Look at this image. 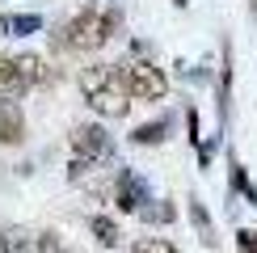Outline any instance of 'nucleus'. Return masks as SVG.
<instances>
[{"instance_id":"1","label":"nucleus","mask_w":257,"mask_h":253,"mask_svg":"<svg viewBox=\"0 0 257 253\" xmlns=\"http://www.w3.org/2000/svg\"><path fill=\"white\" fill-rule=\"evenodd\" d=\"M80 93H84V101H89L97 114H110V118H122L126 105H131L118 72L105 68V63H93V68L80 72Z\"/></svg>"},{"instance_id":"2","label":"nucleus","mask_w":257,"mask_h":253,"mask_svg":"<svg viewBox=\"0 0 257 253\" xmlns=\"http://www.w3.org/2000/svg\"><path fill=\"white\" fill-rule=\"evenodd\" d=\"M110 34H114V13L110 9H97V5L80 9V13L68 21V42L76 51H97V47H105Z\"/></svg>"},{"instance_id":"3","label":"nucleus","mask_w":257,"mask_h":253,"mask_svg":"<svg viewBox=\"0 0 257 253\" xmlns=\"http://www.w3.org/2000/svg\"><path fill=\"white\" fill-rule=\"evenodd\" d=\"M118 80H122L126 97H135V101H160L165 89H169L165 72H160L152 59H126L122 72H118Z\"/></svg>"},{"instance_id":"4","label":"nucleus","mask_w":257,"mask_h":253,"mask_svg":"<svg viewBox=\"0 0 257 253\" xmlns=\"http://www.w3.org/2000/svg\"><path fill=\"white\" fill-rule=\"evenodd\" d=\"M42 76V63L34 55H0V97L17 101L21 93H30V84Z\"/></svg>"},{"instance_id":"5","label":"nucleus","mask_w":257,"mask_h":253,"mask_svg":"<svg viewBox=\"0 0 257 253\" xmlns=\"http://www.w3.org/2000/svg\"><path fill=\"white\" fill-rule=\"evenodd\" d=\"M72 148H76L80 161H101L105 152H110V135L101 131V126H76V135H72Z\"/></svg>"},{"instance_id":"6","label":"nucleus","mask_w":257,"mask_h":253,"mask_svg":"<svg viewBox=\"0 0 257 253\" xmlns=\"http://www.w3.org/2000/svg\"><path fill=\"white\" fill-rule=\"evenodd\" d=\"M21 131H26L21 105H17V101H0V144H17Z\"/></svg>"},{"instance_id":"7","label":"nucleus","mask_w":257,"mask_h":253,"mask_svg":"<svg viewBox=\"0 0 257 253\" xmlns=\"http://www.w3.org/2000/svg\"><path fill=\"white\" fill-rule=\"evenodd\" d=\"M89 232L101 240V245H118V224H114L110 215H93L89 219Z\"/></svg>"},{"instance_id":"8","label":"nucleus","mask_w":257,"mask_h":253,"mask_svg":"<svg viewBox=\"0 0 257 253\" xmlns=\"http://www.w3.org/2000/svg\"><path fill=\"white\" fill-rule=\"evenodd\" d=\"M139 203H148V198H144V190H139V182H135V177H126V186L118 190V207H122V211H139Z\"/></svg>"},{"instance_id":"9","label":"nucleus","mask_w":257,"mask_h":253,"mask_svg":"<svg viewBox=\"0 0 257 253\" xmlns=\"http://www.w3.org/2000/svg\"><path fill=\"white\" fill-rule=\"evenodd\" d=\"M131 253H177L173 240H160V236H144V240H135Z\"/></svg>"},{"instance_id":"10","label":"nucleus","mask_w":257,"mask_h":253,"mask_svg":"<svg viewBox=\"0 0 257 253\" xmlns=\"http://www.w3.org/2000/svg\"><path fill=\"white\" fill-rule=\"evenodd\" d=\"M160 131H165V122H152V126H139L135 131V144H156Z\"/></svg>"},{"instance_id":"11","label":"nucleus","mask_w":257,"mask_h":253,"mask_svg":"<svg viewBox=\"0 0 257 253\" xmlns=\"http://www.w3.org/2000/svg\"><path fill=\"white\" fill-rule=\"evenodd\" d=\"M236 249H240V253H257V228H253V232H249V228L240 232V236H236Z\"/></svg>"},{"instance_id":"12","label":"nucleus","mask_w":257,"mask_h":253,"mask_svg":"<svg viewBox=\"0 0 257 253\" xmlns=\"http://www.w3.org/2000/svg\"><path fill=\"white\" fill-rule=\"evenodd\" d=\"M34 253H68V249H63V245H59L55 236H38V245H34Z\"/></svg>"},{"instance_id":"13","label":"nucleus","mask_w":257,"mask_h":253,"mask_svg":"<svg viewBox=\"0 0 257 253\" xmlns=\"http://www.w3.org/2000/svg\"><path fill=\"white\" fill-rule=\"evenodd\" d=\"M9 30H38V17H13Z\"/></svg>"},{"instance_id":"14","label":"nucleus","mask_w":257,"mask_h":253,"mask_svg":"<svg viewBox=\"0 0 257 253\" xmlns=\"http://www.w3.org/2000/svg\"><path fill=\"white\" fill-rule=\"evenodd\" d=\"M0 253H13V245H9V236L0 232Z\"/></svg>"}]
</instances>
